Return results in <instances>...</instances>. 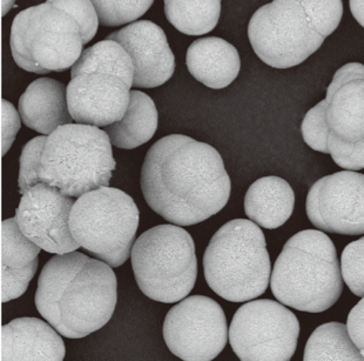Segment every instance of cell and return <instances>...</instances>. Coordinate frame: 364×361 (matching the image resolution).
<instances>
[{
    "mask_svg": "<svg viewBox=\"0 0 364 361\" xmlns=\"http://www.w3.org/2000/svg\"><path fill=\"white\" fill-rule=\"evenodd\" d=\"M140 184L149 206L179 226L203 223L226 206L230 197L220 153L182 135H167L149 149Z\"/></svg>",
    "mask_w": 364,
    "mask_h": 361,
    "instance_id": "6da1fadb",
    "label": "cell"
},
{
    "mask_svg": "<svg viewBox=\"0 0 364 361\" xmlns=\"http://www.w3.org/2000/svg\"><path fill=\"white\" fill-rule=\"evenodd\" d=\"M117 277L102 260L57 254L38 279L36 306L63 337L81 339L104 328L117 306Z\"/></svg>",
    "mask_w": 364,
    "mask_h": 361,
    "instance_id": "7a4b0ae2",
    "label": "cell"
},
{
    "mask_svg": "<svg viewBox=\"0 0 364 361\" xmlns=\"http://www.w3.org/2000/svg\"><path fill=\"white\" fill-rule=\"evenodd\" d=\"M342 16V0H273L253 14L248 38L264 64L294 68L322 46Z\"/></svg>",
    "mask_w": 364,
    "mask_h": 361,
    "instance_id": "3957f363",
    "label": "cell"
},
{
    "mask_svg": "<svg viewBox=\"0 0 364 361\" xmlns=\"http://www.w3.org/2000/svg\"><path fill=\"white\" fill-rule=\"evenodd\" d=\"M343 283L334 244L317 230L291 236L270 277L274 297L281 304L311 313H321L336 304Z\"/></svg>",
    "mask_w": 364,
    "mask_h": 361,
    "instance_id": "277c9868",
    "label": "cell"
},
{
    "mask_svg": "<svg viewBox=\"0 0 364 361\" xmlns=\"http://www.w3.org/2000/svg\"><path fill=\"white\" fill-rule=\"evenodd\" d=\"M203 270L208 286L225 300L243 303L262 295L272 266L260 226L246 219L225 224L209 241Z\"/></svg>",
    "mask_w": 364,
    "mask_h": 361,
    "instance_id": "5b68a950",
    "label": "cell"
},
{
    "mask_svg": "<svg viewBox=\"0 0 364 361\" xmlns=\"http://www.w3.org/2000/svg\"><path fill=\"white\" fill-rule=\"evenodd\" d=\"M115 164L112 142L98 126L68 124L48 135L41 157V182L73 198L109 185Z\"/></svg>",
    "mask_w": 364,
    "mask_h": 361,
    "instance_id": "8992f818",
    "label": "cell"
},
{
    "mask_svg": "<svg viewBox=\"0 0 364 361\" xmlns=\"http://www.w3.org/2000/svg\"><path fill=\"white\" fill-rule=\"evenodd\" d=\"M132 268L146 297L165 304L185 299L196 285L198 260L192 236L179 225H159L135 240Z\"/></svg>",
    "mask_w": 364,
    "mask_h": 361,
    "instance_id": "52a82bcc",
    "label": "cell"
},
{
    "mask_svg": "<svg viewBox=\"0 0 364 361\" xmlns=\"http://www.w3.org/2000/svg\"><path fill=\"white\" fill-rule=\"evenodd\" d=\"M139 226V209L127 193L102 186L75 200L70 229L86 252L112 268L131 257Z\"/></svg>",
    "mask_w": 364,
    "mask_h": 361,
    "instance_id": "ba28073f",
    "label": "cell"
},
{
    "mask_svg": "<svg viewBox=\"0 0 364 361\" xmlns=\"http://www.w3.org/2000/svg\"><path fill=\"white\" fill-rule=\"evenodd\" d=\"M11 52L25 71L48 75L66 71L82 53V34L73 18L48 1L28 7L14 17Z\"/></svg>",
    "mask_w": 364,
    "mask_h": 361,
    "instance_id": "9c48e42d",
    "label": "cell"
},
{
    "mask_svg": "<svg viewBox=\"0 0 364 361\" xmlns=\"http://www.w3.org/2000/svg\"><path fill=\"white\" fill-rule=\"evenodd\" d=\"M300 323L277 301L262 299L242 305L234 314L230 342L242 361H289L296 351Z\"/></svg>",
    "mask_w": 364,
    "mask_h": 361,
    "instance_id": "30bf717a",
    "label": "cell"
},
{
    "mask_svg": "<svg viewBox=\"0 0 364 361\" xmlns=\"http://www.w3.org/2000/svg\"><path fill=\"white\" fill-rule=\"evenodd\" d=\"M169 351L185 361H210L226 347L230 328L223 308L212 298L192 295L169 310L164 323Z\"/></svg>",
    "mask_w": 364,
    "mask_h": 361,
    "instance_id": "8fae6325",
    "label": "cell"
},
{
    "mask_svg": "<svg viewBox=\"0 0 364 361\" xmlns=\"http://www.w3.org/2000/svg\"><path fill=\"white\" fill-rule=\"evenodd\" d=\"M73 197L55 186L39 182L23 194L16 218L21 232L48 253L66 254L78 250L70 229Z\"/></svg>",
    "mask_w": 364,
    "mask_h": 361,
    "instance_id": "7c38bea8",
    "label": "cell"
},
{
    "mask_svg": "<svg viewBox=\"0 0 364 361\" xmlns=\"http://www.w3.org/2000/svg\"><path fill=\"white\" fill-rule=\"evenodd\" d=\"M306 209L318 230L364 234V174L342 171L317 180L308 192Z\"/></svg>",
    "mask_w": 364,
    "mask_h": 361,
    "instance_id": "4fadbf2b",
    "label": "cell"
},
{
    "mask_svg": "<svg viewBox=\"0 0 364 361\" xmlns=\"http://www.w3.org/2000/svg\"><path fill=\"white\" fill-rule=\"evenodd\" d=\"M131 100V88L118 75L82 73L68 85V108L75 122L105 126L119 122Z\"/></svg>",
    "mask_w": 364,
    "mask_h": 361,
    "instance_id": "5bb4252c",
    "label": "cell"
},
{
    "mask_svg": "<svg viewBox=\"0 0 364 361\" xmlns=\"http://www.w3.org/2000/svg\"><path fill=\"white\" fill-rule=\"evenodd\" d=\"M106 39L118 41L129 52L134 66V88H153L171 79L176 59L165 32L149 21H139L108 34Z\"/></svg>",
    "mask_w": 364,
    "mask_h": 361,
    "instance_id": "9a60e30c",
    "label": "cell"
},
{
    "mask_svg": "<svg viewBox=\"0 0 364 361\" xmlns=\"http://www.w3.org/2000/svg\"><path fill=\"white\" fill-rule=\"evenodd\" d=\"M326 100L329 129L346 142L364 139V65L349 63L338 70Z\"/></svg>",
    "mask_w": 364,
    "mask_h": 361,
    "instance_id": "2e32d148",
    "label": "cell"
},
{
    "mask_svg": "<svg viewBox=\"0 0 364 361\" xmlns=\"http://www.w3.org/2000/svg\"><path fill=\"white\" fill-rule=\"evenodd\" d=\"M60 333L37 318H18L1 328V361H63Z\"/></svg>",
    "mask_w": 364,
    "mask_h": 361,
    "instance_id": "e0dca14e",
    "label": "cell"
},
{
    "mask_svg": "<svg viewBox=\"0 0 364 361\" xmlns=\"http://www.w3.org/2000/svg\"><path fill=\"white\" fill-rule=\"evenodd\" d=\"M18 111L28 129L45 135L75 120L68 108V88L52 78L31 83L19 99Z\"/></svg>",
    "mask_w": 364,
    "mask_h": 361,
    "instance_id": "ac0fdd59",
    "label": "cell"
},
{
    "mask_svg": "<svg viewBox=\"0 0 364 361\" xmlns=\"http://www.w3.org/2000/svg\"><path fill=\"white\" fill-rule=\"evenodd\" d=\"M187 68L196 80L207 88H225L239 75V52L221 38H201L187 50Z\"/></svg>",
    "mask_w": 364,
    "mask_h": 361,
    "instance_id": "d6986e66",
    "label": "cell"
},
{
    "mask_svg": "<svg viewBox=\"0 0 364 361\" xmlns=\"http://www.w3.org/2000/svg\"><path fill=\"white\" fill-rule=\"evenodd\" d=\"M295 194L280 177H263L250 185L245 197V212L259 226L273 230L293 214Z\"/></svg>",
    "mask_w": 364,
    "mask_h": 361,
    "instance_id": "ffe728a7",
    "label": "cell"
},
{
    "mask_svg": "<svg viewBox=\"0 0 364 361\" xmlns=\"http://www.w3.org/2000/svg\"><path fill=\"white\" fill-rule=\"evenodd\" d=\"M158 129V111L151 97L140 91H131V100L125 115L119 122L105 126L112 145L133 150L153 138Z\"/></svg>",
    "mask_w": 364,
    "mask_h": 361,
    "instance_id": "44dd1931",
    "label": "cell"
},
{
    "mask_svg": "<svg viewBox=\"0 0 364 361\" xmlns=\"http://www.w3.org/2000/svg\"><path fill=\"white\" fill-rule=\"evenodd\" d=\"M90 72L118 75L129 88L133 86V61L129 52L118 41L105 39L82 51L80 58L71 68V77H78Z\"/></svg>",
    "mask_w": 364,
    "mask_h": 361,
    "instance_id": "7402d4cb",
    "label": "cell"
},
{
    "mask_svg": "<svg viewBox=\"0 0 364 361\" xmlns=\"http://www.w3.org/2000/svg\"><path fill=\"white\" fill-rule=\"evenodd\" d=\"M304 360L364 361V355L351 339L347 325L327 323L308 339Z\"/></svg>",
    "mask_w": 364,
    "mask_h": 361,
    "instance_id": "603a6c76",
    "label": "cell"
},
{
    "mask_svg": "<svg viewBox=\"0 0 364 361\" xmlns=\"http://www.w3.org/2000/svg\"><path fill=\"white\" fill-rule=\"evenodd\" d=\"M165 14L182 33L203 36L219 23L221 0H165Z\"/></svg>",
    "mask_w": 364,
    "mask_h": 361,
    "instance_id": "cb8c5ba5",
    "label": "cell"
},
{
    "mask_svg": "<svg viewBox=\"0 0 364 361\" xmlns=\"http://www.w3.org/2000/svg\"><path fill=\"white\" fill-rule=\"evenodd\" d=\"M41 247L21 232L17 218L1 224V263L11 268H24L33 263L41 253Z\"/></svg>",
    "mask_w": 364,
    "mask_h": 361,
    "instance_id": "d4e9b609",
    "label": "cell"
},
{
    "mask_svg": "<svg viewBox=\"0 0 364 361\" xmlns=\"http://www.w3.org/2000/svg\"><path fill=\"white\" fill-rule=\"evenodd\" d=\"M102 26L115 27L134 23L152 6L154 0H92Z\"/></svg>",
    "mask_w": 364,
    "mask_h": 361,
    "instance_id": "484cf974",
    "label": "cell"
},
{
    "mask_svg": "<svg viewBox=\"0 0 364 361\" xmlns=\"http://www.w3.org/2000/svg\"><path fill=\"white\" fill-rule=\"evenodd\" d=\"M327 106L326 99L314 106L308 111L301 125L306 144L314 151L321 153H331L328 147V135L331 129L327 122Z\"/></svg>",
    "mask_w": 364,
    "mask_h": 361,
    "instance_id": "4316f807",
    "label": "cell"
},
{
    "mask_svg": "<svg viewBox=\"0 0 364 361\" xmlns=\"http://www.w3.org/2000/svg\"><path fill=\"white\" fill-rule=\"evenodd\" d=\"M48 138V137L45 135L36 137L27 142L21 152V160H19L21 169H19V178H18V187L21 194H25L28 189L41 182L39 178L41 157H43Z\"/></svg>",
    "mask_w": 364,
    "mask_h": 361,
    "instance_id": "83f0119b",
    "label": "cell"
},
{
    "mask_svg": "<svg viewBox=\"0 0 364 361\" xmlns=\"http://www.w3.org/2000/svg\"><path fill=\"white\" fill-rule=\"evenodd\" d=\"M341 271L349 290L364 297V236L346 246L341 257Z\"/></svg>",
    "mask_w": 364,
    "mask_h": 361,
    "instance_id": "f1b7e54d",
    "label": "cell"
},
{
    "mask_svg": "<svg viewBox=\"0 0 364 361\" xmlns=\"http://www.w3.org/2000/svg\"><path fill=\"white\" fill-rule=\"evenodd\" d=\"M48 4L68 12L80 26L84 45L87 44L98 32V12L92 0H46Z\"/></svg>",
    "mask_w": 364,
    "mask_h": 361,
    "instance_id": "f546056e",
    "label": "cell"
},
{
    "mask_svg": "<svg viewBox=\"0 0 364 361\" xmlns=\"http://www.w3.org/2000/svg\"><path fill=\"white\" fill-rule=\"evenodd\" d=\"M328 147L333 160L342 169L360 171L364 169V139L360 142H346L334 132H329Z\"/></svg>",
    "mask_w": 364,
    "mask_h": 361,
    "instance_id": "4dcf8cb0",
    "label": "cell"
},
{
    "mask_svg": "<svg viewBox=\"0 0 364 361\" xmlns=\"http://www.w3.org/2000/svg\"><path fill=\"white\" fill-rule=\"evenodd\" d=\"M37 259L24 268H11L1 263V303L14 300L21 297L33 279L38 268Z\"/></svg>",
    "mask_w": 364,
    "mask_h": 361,
    "instance_id": "1f68e13d",
    "label": "cell"
},
{
    "mask_svg": "<svg viewBox=\"0 0 364 361\" xmlns=\"http://www.w3.org/2000/svg\"><path fill=\"white\" fill-rule=\"evenodd\" d=\"M1 132H3V155H6L21 130V115L14 105L5 99L1 100Z\"/></svg>",
    "mask_w": 364,
    "mask_h": 361,
    "instance_id": "d6a6232c",
    "label": "cell"
},
{
    "mask_svg": "<svg viewBox=\"0 0 364 361\" xmlns=\"http://www.w3.org/2000/svg\"><path fill=\"white\" fill-rule=\"evenodd\" d=\"M347 328L351 339L364 355V297L348 315Z\"/></svg>",
    "mask_w": 364,
    "mask_h": 361,
    "instance_id": "836d02e7",
    "label": "cell"
},
{
    "mask_svg": "<svg viewBox=\"0 0 364 361\" xmlns=\"http://www.w3.org/2000/svg\"><path fill=\"white\" fill-rule=\"evenodd\" d=\"M351 14L364 28V0H349Z\"/></svg>",
    "mask_w": 364,
    "mask_h": 361,
    "instance_id": "e575fe53",
    "label": "cell"
},
{
    "mask_svg": "<svg viewBox=\"0 0 364 361\" xmlns=\"http://www.w3.org/2000/svg\"><path fill=\"white\" fill-rule=\"evenodd\" d=\"M14 3H16V0H3V1H1V6H3V17H5V16L10 12L12 7L16 6Z\"/></svg>",
    "mask_w": 364,
    "mask_h": 361,
    "instance_id": "d590c367",
    "label": "cell"
}]
</instances>
